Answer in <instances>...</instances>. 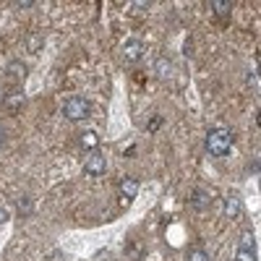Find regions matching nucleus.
<instances>
[{"label": "nucleus", "instance_id": "f257e3e1", "mask_svg": "<svg viewBox=\"0 0 261 261\" xmlns=\"http://www.w3.org/2000/svg\"><path fill=\"white\" fill-rule=\"evenodd\" d=\"M232 146V134L227 128H214L206 134V149L212 157H225Z\"/></svg>", "mask_w": 261, "mask_h": 261}, {"label": "nucleus", "instance_id": "f03ea898", "mask_svg": "<svg viewBox=\"0 0 261 261\" xmlns=\"http://www.w3.org/2000/svg\"><path fill=\"white\" fill-rule=\"evenodd\" d=\"M63 115L68 120H84L89 118V102H86L84 97H68L63 105Z\"/></svg>", "mask_w": 261, "mask_h": 261}, {"label": "nucleus", "instance_id": "7ed1b4c3", "mask_svg": "<svg viewBox=\"0 0 261 261\" xmlns=\"http://www.w3.org/2000/svg\"><path fill=\"white\" fill-rule=\"evenodd\" d=\"M84 170H86V175H102V172L107 170V160L99 154V151L94 149L89 157H86V165H84Z\"/></svg>", "mask_w": 261, "mask_h": 261}, {"label": "nucleus", "instance_id": "20e7f679", "mask_svg": "<svg viewBox=\"0 0 261 261\" xmlns=\"http://www.w3.org/2000/svg\"><path fill=\"white\" fill-rule=\"evenodd\" d=\"M141 55H144V45H141L139 39L125 42V47H123V58H125V63H136V60H141Z\"/></svg>", "mask_w": 261, "mask_h": 261}, {"label": "nucleus", "instance_id": "39448f33", "mask_svg": "<svg viewBox=\"0 0 261 261\" xmlns=\"http://www.w3.org/2000/svg\"><path fill=\"white\" fill-rule=\"evenodd\" d=\"M225 217L227 220H238L241 217V199L238 196H227L225 199Z\"/></svg>", "mask_w": 261, "mask_h": 261}, {"label": "nucleus", "instance_id": "423d86ee", "mask_svg": "<svg viewBox=\"0 0 261 261\" xmlns=\"http://www.w3.org/2000/svg\"><path fill=\"white\" fill-rule=\"evenodd\" d=\"M120 193L125 196V199H136L139 180H136V178H123V180H120Z\"/></svg>", "mask_w": 261, "mask_h": 261}, {"label": "nucleus", "instance_id": "0eeeda50", "mask_svg": "<svg viewBox=\"0 0 261 261\" xmlns=\"http://www.w3.org/2000/svg\"><path fill=\"white\" fill-rule=\"evenodd\" d=\"M191 204H193V209H206L209 204H212V196L206 193V191H201V188H196L193 191V199H191Z\"/></svg>", "mask_w": 261, "mask_h": 261}, {"label": "nucleus", "instance_id": "6e6552de", "mask_svg": "<svg viewBox=\"0 0 261 261\" xmlns=\"http://www.w3.org/2000/svg\"><path fill=\"white\" fill-rule=\"evenodd\" d=\"M209 8H212L217 16H220V18H227V16H230V11H232V6H230V3H225V0H212Z\"/></svg>", "mask_w": 261, "mask_h": 261}, {"label": "nucleus", "instance_id": "1a4fd4ad", "mask_svg": "<svg viewBox=\"0 0 261 261\" xmlns=\"http://www.w3.org/2000/svg\"><path fill=\"white\" fill-rule=\"evenodd\" d=\"M81 146H84V149H92V151H94V149L99 146V136L94 134V130H86V134H81Z\"/></svg>", "mask_w": 261, "mask_h": 261}, {"label": "nucleus", "instance_id": "9d476101", "mask_svg": "<svg viewBox=\"0 0 261 261\" xmlns=\"http://www.w3.org/2000/svg\"><path fill=\"white\" fill-rule=\"evenodd\" d=\"M6 73H8L11 79H24V73H27V65H24V63H18V60H13V63H8Z\"/></svg>", "mask_w": 261, "mask_h": 261}, {"label": "nucleus", "instance_id": "9b49d317", "mask_svg": "<svg viewBox=\"0 0 261 261\" xmlns=\"http://www.w3.org/2000/svg\"><path fill=\"white\" fill-rule=\"evenodd\" d=\"M21 102H24V94H21V92H11V97H6V107H8L11 113H16V110H18Z\"/></svg>", "mask_w": 261, "mask_h": 261}, {"label": "nucleus", "instance_id": "f8f14e48", "mask_svg": "<svg viewBox=\"0 0 261 261\" xmlns=\"http://www.w3.org/2000/svg\"><path fill=\"white\" fill-rule=\"evenodd\" d=\"M235 261H256V251L253 248H238Z\"/></svg>", "mask_w": 261, "mask_h": 261}, {"label": "nucleus", "instance_id": "ddd939ff", "mask_svg": "<svg viewBox=\"0 0 261 261\" xmlns=\"http://www.w3.org/2000/svg\"><path fill=\"white\" fill-rule=\"evenodd\" d=\"M188 261H209V253L201 248H193V251H188Z\"/></svg>", "mask_w": 261, "mask_h": 261}, {"label": "nucleus", "instance_id": "4468645a", "mask_svg": "<svg viewBox=\"0 0 261 261\" xmlns=\"http://www.w3.org/2000/svg\"><path fill=\"white\" fill-rule=\"evenodd\" d=\"M42 45H45V39H42L39 34H32V37H29V53H37Z\"/></svg>", "mask_w": 261, "mask_h": 261}, {"label": "nucleus", "instance_id": "2eb2a0df", "mask_svg": "<svg viewBox=\"0 0 261 261\" xmlns=\"http://www.w3.org/2000/svg\"><path fill=\"white\" fill-rule=\"evenodd\" d=\"M157 73H160V76H167V73H170V63H167L165 58L157 60Z\"/></svg>", "mask_w": 261, "mask_h": 261}, {"label": "nucleus", "instance_id": "dca6fc26", "mask_svg": "<svg viewBox=\"0 0 261 261\" xmlns=\"http://www.w3.org/2000/svg\"><path fill=\"white\" fill-rule=\"evenodd\" d=\"M241 248H253V232H243L241 235Z\"/></svg>", "mask_w": 261, "mask_h": 261}, {"label": "nucleus", "instance_id": "f3484780", "mask_svg": "<svg viewBox=\"0 0 261 261\" xmlns=\"http://www.w3.org/2000/svg\"><path fill=\"white\" fill-rule=\"evenodd\" d=\"M18 212H24V214L32 212V199L29 196H24V201H18Z\"/></svg>", "mask_w": 261, "mask_h": 261}, {"label": "nucleus", "instance_id": "a211bd4d", "mask_svg": "<svg viewBox=\"0 0 261 261\" xmlns=\"http://www.w3.org/2000/svg\"><path fill=\"white\" fill-rule=\"evenodd\" d=\"M160 125H162V118H160V115H154V118L149 120V130H151V134H154V130H157Z\"/></svg>", "mask_w": 261, "mask_h": 261}, {"label": "nucleus", "instance_id": "6ab92c4d", "mask_svg": "<svg viewBox=\"0 0 261 261\" xmlns=\"http://www.w3.org/2000/svg\"><path fill=\"white\" fill-rule=\"evenodd\" d=\"M18 8H34V0H18Z\"/></svg>", "mask_w": 261, "mask_h": 261}, {"label": "nucleus", "instance_id": "aec40b11", "mask_svg": "<svg viewBox=\"0 0 261 261\" xmlns=\"http://www.w3.org/2000/svg\"><path fill=\"white\" fill-rule=\"evenodd\" d=\"M50 261H65V256H63V253H60V251H55V253H53V256H50Z\"/></svg>", "mask_w": 261, "mask_h": 261}, {"label": "nucleus", "instance_id": "412c9836", "mask_svg": "<svg viewBox=\"0 0 261 261\" xmlns=\"http://www.w3.org/2000/svg\"><path fill=\"white\" fill-rule=\"evenodd\" d=\"M6 220H8V214H6V209H3V206H0V225H3Z\"/></svg>", "mask_w": 261, "mask_h": 261}]
</instances>
